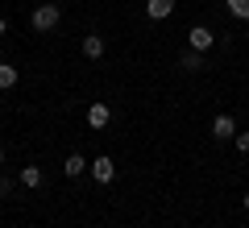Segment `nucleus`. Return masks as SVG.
Segmentation results:
<instances>
[{
    "label": "nucleus",
    "instance_id": "4468645a",
    "mask_svg": "<svg viewBox=\"0 0 249 228\" xmlns=\"http://www.w3.org/2000/svg\"><path fill=\"white\" fill-rule=\"evenodd\" d=\"M4 34H9V21H4V17H0V37H4Z\"/></svg>",
    "mask_w": 249,
    "mask_h": 228
},
{
    "label": "nucleus",
    "instance_id": "9d476101",
    "mask_svg": "<svg viewBox=\"0 0 249 228\" xmlns=\"http://www.w3.org/2000/svg\"><path fill=\"white\" fill-rule=\"evenodd\" d=\"M46 183V175H42V166H25L21 170V187H29V191H37V187Z\"/></svg>",
    "mask_w": 249,
    "mask_h": 228
},
{
    "label": "nucleus",
    "instance_id": "423d86ee",
    "mask_svg": "<svg viewBox=\"0 0 249 228\" xmlns=\"http://www.w3.org/2000/svg\"><path fill=\"white\" fill-rule=\"evenodd\" d=\"M83 170H91V162L83 158V154H71V158L62 162V175H67V178H79Z\"/></svg>",
    "mask_w": 249,
    "mask_h": 228
},
{
    "label": "nucleus",
    "instance_id": "2eb2a0df",
    "mask_svg": "<svg viewBox=\"0 0 249 228\" xmlns=\"http://www.w3.org/2000/svg\"><path fill=\"white\" fill-rule=\"evenodd\" d=\"M241 203H245V211H249V191H245V195H241Z\"/></svg>",
    "mask_w": 249,
    "mask_h": 228
},
{
    "label": "nucleus",
    "instance_id": "ddd939ff",
    "mask_svg": "<svg viewBox=\"0 0 249 228\" xmlns=\"http://www.w3.org/2000/svg\"><path fill=\"white\" fill-rule=\"evenodd\" d=\"M232 141H237V149H241V154H249V133H237Z\"/></svg>",
    "mask_w": 249,
    "mask_h": 228
},
{
    "label": "nucleus",
    "instance_id": "f03ea898",
    "mask_svg": "<svg viewBox=\"0 0 249 228\" xmlns=\"http://www.w3.org/2000/svg\"><path fill=\"white\" fill-rule=\"evenodd\" d=\"M187 46H191V50H199V54H208L216 46V34L208 25H196V29H187Z\"/></svg>",
    "mask_w": 249,
    "mask_h": 228
},
{
    "label": "nucleus",
    "instance_id": "39448f33",
    "mask_svg": "<svg viewBox=\"0 0 249 228\" xmlns=\"http://www.w3.org/2000/svg\"><path fill=\"white\" fill-rule=\"evenodd\" d=\"M212 137H216V141H232V137H237V121H232L229 112H220V116L212 121Z\"/></svg>",
    "mask_w": 249,
    "mask_h": 228
},
{
    "label": "nucleus",
    "instance_id": "9b49d317",
    "mask_svg": "<svg viewBox=\"0 0 249 228\" xmlns=\"http://www.w3.org/2000/svg\"><path fill=\"white\" fill-rule=\"evenodd\" d=\"M178 67H183V70H199V67H204V54H199V50H187L183 58H178Z\"/></svg>",
    "mask_w": 249,
    "mask_h": 228
},
{
    "label": "nucleus",
    "instance_id": "1a4fd4ad",
    "mask_svg": "<svg viewBox=\"0 0 249 228\" xmlns=\"http://www.w3.org/2000/svg\"><path fill=\"white\" fill-rule=\"evenodd\" d=\"M17 79H21V70L13 67V62H0V91H9V88H17Z\"/></svg>",
    "mask_w": 249,
    "mask_h": 228
},
{
    "label": "nucleus",
    "instance_id": "f8f14e48",
    "mask_svg": "<svg viewBox=\"0 0 249 228\" xmlns=\"http://www.w3.org/2000/svg\"><path fill=\"white\" fill-rule=\"evenodd\" d=\"M224 4H229V13L237 21H249V0H224Z\"/></svg>",
    "mask_w": 249,
    "mask_h": 228
},
{
    "label": "nucleus",
    "instance_id": "7ed1b4c3",
    "mask_svg": "<svg viewBox=\"0 0 249 228\" xmlns=\"http://www.w3.org/2000/svg\"><path fill=\"white\" fill-rule=\"evenodd\" d=\"M91 178H96L100 187H108L116 178V162L108 158V154H104V158H96V162H91Z\"/></svg>",
    "mask_w": 249,
    "mask_h": 228
},
{
    "label": "nucleus",
    "instance_id": "20e7f679",
    "mask_svg": "<svg viewBox=\"0 0 249 228\" xmlns=\"http://www.w3.org/2000/svg\"><path fill=\"white\" fill-rule=\"evenodd\" d=\"M108 121H112V108H108L104 100H96V104L88 108V129H108Z\"/></svg>",
    "mask_w": 249,
    "mask_h": 228
},
{
    "label": "nucleus",
    "instance_id": "dca6fc26",
    "mask_svg": "<svg viewBox=\"0 0 249 228\" xmlns=\"http://www.w3.org/2000/svg\"><path fill=\"white\" fill-rule=\"evenodd\" d=\"M0 166H4V149H0Z\"/></svg>",
    "mask_w": 249,
    "mask_h": 228
},
{
    "label": "nucleus",
    "instance_id": "0eeeda50",
    "mask_svg": "<svg viewBox=\"0 0 249 228\" xmlns=\"http://www.w3.org/2000/svg\"><path fill=\"white\" fill-rule=\"evenodd\" d=\"M145 13H150L154 21H166L170 13H175V0H145Z\"/></svg>",
    "mask_w": 249,
    "mask_h": 228
},
{
    "label": "nucleus",
    "instance_id": "6e6552de",
    "mask_svg": "<svg viewBox=\"0 0 249 228\" xmlns=\"http://www.w3.org/2000/svg\"><path fill=\"white\" fill-rule=\"evenodd\" d=\"M83 58H91V62L104 58V37H100V34H88V37H83Z\"/></svg>",
    "mask_w": 249,
    "mask_h": 228
},
{
    "label": "nucleus",
    "instance_id": "f257e3e1",
    "mask_svg": "<svg viewBox=\"0 0 249 228\" xmlns=\"http://www.w3.org/2000/svg\"><path fill=\"white\" fill-rule=\"evenodd\" d=\"M58 21H62L58 4H37V9L29 13V25H34L37 34H50V29H58Z\"/></svg>",
    "mask_w": 249,
    "mask_h": 228
}]
</instances>
